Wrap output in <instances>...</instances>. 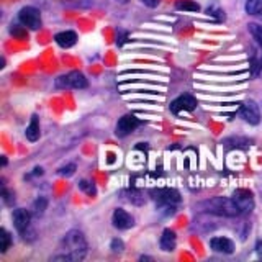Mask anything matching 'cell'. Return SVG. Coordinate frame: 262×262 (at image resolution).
Segmentation results:
<instances>
[{"mask_svg":"<svg viewBox=\"0 0 262 262\" xmlns=\"http://www.w3.org/2000/svg\"><path fill=\"white\" fill-rule=\"evenodd\" d=\"M59 249L62 254L54 256L53 260H82L87 254L85 236L77 229H72V231L64 234Z\"/></svg>","mask_w":262,"mask_h":262,"instance_id":"1","label":"cell"},{"mask_svg":"<svg viewBox=\"0 0 262 262\" xmlns=\"http://www.w3.org/2000/svg\"><path fill=\"white\" fill-rule=\"evenodd\" d=\"M202 207L207 211L215 213V215H220V216L233 218V216L241 215V211H239V208H237V205L234 203V200L225 199V196H215V199L207 200Z\"/></svg>","mask_w":262,"mask_h":262,"instance_id":"2","label":"cell"},{"mask_svg":"<svg viewBox=\"0 0 262 262\" xmlns=\"http://www.w3.org/2000/svg\"><path fill=\"white\" fill-rule=\"evenodd\" d=\"M56 87L57 89H85L87 87V79L82 72L72 71L66 76H61L56 79Z\"/></svg>","mask_w":262,"mask_h":262,"instance_id":"3","label":"cell"},{"mask_svg":"<svg viewBox=\"0 0 262 262\" xmlns=\"http://www.w3.org/2000/svg\"><path fill=\"white\" fill-rule=\"evenodd\" d=\"M18 20L28 30L36 31L41 28V13L35 7H23L18 12Z\"/></svg>","mask_w":262,"mask_h":262,"instance_id":"4","label":"cell"},{"mask_svg":"<svg viewBox=\"0 0 262 262\" xmlns=\"http://www.w3.org/2000/svg\"><path fill=\"white\" fill-rule=\"evenodd\" d=\"M152 199L158 202L159 205H170V207H176L177 203H180V193L174 188H152L149 192Z\"/></svg>","mask_w":262,"mask_h":262,"instance_id":"5","label":"cell"},{"mask_svg":"<svg viewBox=\"0 0 262 262\" xmlns=\"http://www.w3.org/2000/svg\"><path fill=\"white\" fill-rule=\"evenodd\" d=\"M231 199L234 200V203L237 205V208H239L241 213H251L254 210V196L249 190H246V188H237V190H234Z\"/></svg>","mask_w":262,"mask_h":262,"instance_id":"6","label":"cell"},{"mask_svg":"<svg viewBox=\"0 0 262 262\" xmlns=\"http://www.w3.org/2000/svg\"><path fill=\"white\" fill-rule=\"evenodd\" d=\"M139 125H141V121H139L136 117H133V115H125V117H121L118 120L115 133H117V136H120V138H125L129 133H133Z\"/></svg>","mask_w":262,"mask_h":262,"instance_id":"7","label":"cell"},{"mask_svg":"<svg viewBox=\"0 0 262 262\" xmlns=\"http://www.w3.org/2000/svg\"><path fill=\"white\" fill-rule=\"evenodd\" d=\"M241 117L249 123V125H259L260 123V110L259 105L254 100H248L241 105Z\"/></svg>","mask_w":262,"mask_h":262,"instance_id":"8","label":"cell"},{"mask_svg":"<svg viewBox=\"0 0 262 262\" xmlns=\"http://www.w3.org/2000/svg\"><path fill=\"white\" fill-rule=\"evenodd\" d=\"M13 225L16 228V231L20 234H23L27 229H30V223H31V213L25 208H16L13 210Z\"/></svg>","mask_w":262,"mask_h":262,"instance_id":"9","label":"cell"},{"mask_svg":"<svg viewBox=\"0 0 262 262\" xmlns=\"http://www.w3.org/2000/svg\"><path fill=\"white\" fill-rule=\"evenodd\" d=\"M195 108H196V100L192 95H182V97L176 98V100L170 103V112L174 115H179L182 110L192 112Z\"/></svg>","mask_w":262,"mask_h":262,"instance_id":"10","label":"cell"},{"mask_svg":"<svg viewBox=\"0 0 262 262\" xmlns=\"http://www.w3.org/2000/svg\"><path fill=\"white\" fill-rule=\"evenodd\" d=\"M112 221H113V226L118 228V229H128L135 225V220L133 216L129 215L128 211H125L123 208H117L113 211V216H112Z\"/></svg>","mask_w":262,"mask_h":262,"instance_id":"11","label":"cell"},{"mask_svg":"<svg viewBox=\"0 0 262 262\" xmlns=\"http://www.w3.org/2000/svg\"><path fill=\"white\" fill-rule=\"evenodd\" d=\"M210 248L216 252L223 254H233L234 252V243L228 237H211L210 239Z\"/></svg>","mask_w":262,"mask_h":262,"instance_id":"12","label":"cell"},{"mask_svg":"<svg viewBox=\"0 0 262 262\" xmlns=\"http://www.w3.org/2000/svg\"><path fill=\"white\" fill-rule=\"evenodd\" d=\"M54 41L57 45H59L61 48L68 49V48H72L74 45L77 43V33L72 31V30H66V31H61L57 33V35L54 36Z\"/></svg>","mask_w":262,"mask_h":262,"instance_id":"13","label":"cell"},{"mask_svg":"<svg viewBox=\"0 0 262 262\" xmlns=\"http://www.w3.org/2000/svg\"><path fill=\"white\" fill-rule=\"evenodd\" d=\"M176 244H177L176 233L172 231V229H164L162 236H161V241H159L161 249L166 251V252H172V251L176 249Z\"/></svg>","mask_w":262,"mask_h":262,"instance_id":"14","label":"cell"},{"mask_svg":"<svg viewBox=\"0 0 262 262\" xmlns=\"http://www.w3.org/2000/svg\"><path fill=\"white\" fill-rule=\"evenodd\" d=\"M25 135H27V139L31 143H35L39 139V135H41V131H39V120L36 115H33L31 120H30V125L27 126V131H25Z\"/></svg>","mask_w":262,"mask_h":262,"instance_id":"15","label":"cell"},{"mask_svg":"<svg viewBox=\"0 0 262 262\" xmlns=\"http://www.w3.org/2000/svg\"><path fill=\"white\" fill-rule=\"evenodd\" d=\"M176 7H177V10H187V12H199L200 10V5L193 2V0H179Z\"/></svg>","mask_w":262,"mask_h":262,"instance_id":"16","label":"cell"},{"mask_svg":"<svg viewBox=\"0 0 262 262\" xmlns=\"http://www.w3.org/2000/svg\"><path fill=\"white\" fill-rule=\"evenodd\" d=\"M10 244H12L10 233H8L5 228H2L0 229V252H7V249L10 248Z\"/></svg>","mask_w":262,"mask_h":262,"instance_id":"17","label":"cell"},{"mask_svg":"<svg viewBox=\"0 0 262 262\" xmlns=\"http://www.w3.org/2000/svg\"><path fill=\"white\" fill-rule=\"evenodd\" d=\"M246 12L249 15H257L262 12V0H248L246 2Z\"/></svg>","mask_w":262,"mask_h":262,"instance_id":"18","label":"cell"},{"mask_svg":"<svg viewBox=\"0 0 262 262\" xmlns=\"http://www.w3.org/2000/svg\"><path fill=\"white\" fill-rule=\"evenodd\" d=\"M249 31L252 38L256 39V43L262 48V27L257 23H249Z\"/></svg>","mask_w":262,"mask_h":262,"instance_id":"19","label":"cell"},{"mask_svg":"<svg viewBox=\"0 0 262 262\" xmlns=\"http://www.w3.org/2000/svg\"><path fill=\"white\" fill-rule=\"evenodd\" d=\"M79 188L87 195H95L97 193V188H95L94 182H90V180H85V179L79 182Z\"/></svg>","mask_w":262,"mask_h":262,"instance_id":"20","label":"cell"},{"mask_svg":"<svg viewBox=\"0 0 262 262\" xmlns=\"http://www.w3.org/2000/svg\"><path fill=\"white\" fill-rule=\"evenodd\" d=\"M46 205H48L46 199H43V196H39V199H38L35 203H33V213H35L36 216L43 215L45 210H46Z\"/></svg>","mask_w":262,"mask_h":262,"instance_id":"21","label":"cell"},{"mask_svg":"<svg viewBox=\"0 0 262 262\" xmlns=\"http://www.w3.org/2000/svg\"><path fill=\"white\" fill-rule=\"evenodd\" d=\"M27 27H18V25H12V28H10V33L13 36L16 38H25L27 36V30H25Z\"/></svg>","mask_w":262,"mask_h":262,"instance_id":"22","label":"cell"},{"mask_svg":"<svg viewBox=\"0 0 262 262\" xmlns=\"http://www.w3.org/2000/svg\"><path fill=\"white\" fill-rule=\"evenodd\" d=\"M74 172H76V164H69V166L59 169V176L71 177V176H74Z\"/></svg>","mask_w":262,"mask_h":262,"instance_id":"23","label":"cell"},{"mask_svg":"<svg viewBox=\"0 0 262 262\" xmlns=\"http://www.w3.org/2000/svg\"><path fill=\"white\" fill-rule=\"evenodd\" d=\"M110 248H112L113 252H123V249H125V244H123L121 239H113Z\"/></svg>","mask_w":262,"mask_h":262,"instance_id":"24","label":"cell"},{"mask_svg":"<svg viewBox=\"0 0 262 262\" xmlns=\"http://www.w3.org/2000/svg\"><path fill=\"white\" fill-rule=\"evenodd\" d=\"M2 196H4V202H5L7 205H10V203H12V202L15 200V199H13V195H12L10 192L7 190V187H5V185L2 187Z\"/></svg>","mask_w":262,"mask_h":262,"instance_id":"25","label":"cell"},{"mask_svg":"<svg viewBox=\"0 0 262 262\" xmlns=\"http://www.w3.org/2000/svg\"><path fill=\"white\" fill-rule=\"evenodd\" d=\"M139 2H141V4H144L146 7H149V8H156V7L159 5V2H161V0H139Z\"/></svg>","mask_w":262,"mask_h":262,"instance_id":"26","label":"cell"},{"mask_svg":"<svg viewBox=\"0 0 262 262\" xmlns=\"http://www.w3.org/2000/svg\"><path fill=\"white\" fill-rule=\"evenodd\" d=\"M256 254H257L259 259H262V241H257L256 243Z\"/></svg>","mask_w":262,"mask_h":262,"instance_id":"27","label":"cell"},{"mask_svg":"<svg viewBox=\"0 0 262 262\" xmlns=\"http://www.w3.org/2000/svg\"><path fill=\"white\" fill-rule=\"evenodd\" d=\"M2 166H7V158H5V156H2Z\"/></svg>","mask_w":262,"mask_h":262,"instance_id":"28","label":"cell"},{"mask_svg":"<svg viewBox=\"0 0 262 262\" xmlns=\"http://www.w3.org/2000/svg\"><path fill=\"white\" fill-rule=\"evenodd\" d=\"M115 2H118V4H126L128 0H115Z\"/></svg>","mask_w":262,"mask_h":262,"instance_id":"29","label":"cell"}]
</instances>
